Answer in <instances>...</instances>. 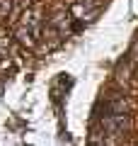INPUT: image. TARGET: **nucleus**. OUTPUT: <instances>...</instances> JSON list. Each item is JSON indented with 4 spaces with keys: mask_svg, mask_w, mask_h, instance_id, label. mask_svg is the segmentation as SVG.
I'll use <instances>...</instances> for the list:
<instances>
[]
</instances>
